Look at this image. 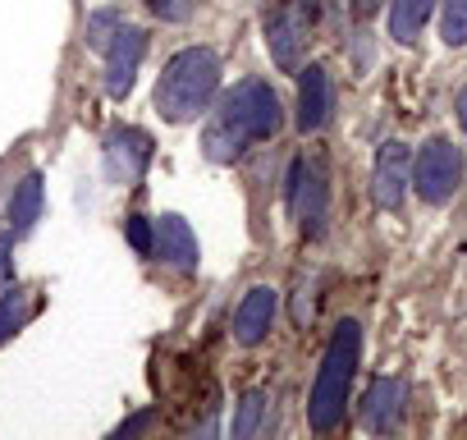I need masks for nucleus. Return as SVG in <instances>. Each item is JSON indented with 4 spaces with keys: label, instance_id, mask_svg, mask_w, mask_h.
<instances>
[{
    "label": "nucleus",
    "instance_id": "22",
    "mask_svg": "<svg viewBox=\"0 0 467 440\" xmlns=\"http://www.w3.org/2000/svg\"><path fill=\"white\" fill-rule=\"evenodd\" d=\"M15 280V239L0 235V289H5Z\"/></svg>",
    "mask_w": 467,
    "mask_h": 440
},
{
    "label": "nucleus",
    "instance_id": "3",
    "mask_svg": "<svg viewBox=\"0 0 467 440\" xmlns=\"http://www.w3.org/2000/svg\"><path fill=\"white\" fill-rule=\"evenodd\" d=\"M358 358H362V326L358 321H339L326 353H321V367H317V385H312V399H307V422L312 431H335L344 422V408H348V390H353V376H358Z\"/></svg>",
    "mask_w": 467,
    "mask_h": 440
},
{
    "label": "nucleus",
    "instance_id": "10",
    "mask_svg": "<svg viewBox=\"0 0 467 440\" xmlns=\"http://www.w3.org/2000/svg\"><path fill=\"white\" fill-rule=\"evenodd\" d=\"M403 413H408V385L399 376L371 381V390L362 394V426L376 435H389L403 426Z\"/></svg>",
    "mask_w": 467,
    "mask_h": 440
},
{
    "label": "nucleus",
    "instance_id": "19",
    "mask_svg": "<svg viewBox=\"0 0 467 440\" xmlns=\"http://www.w3.org/2000/svg\"><path fill=\"white\" fill-rule=\"evenodd\" d=\"M119 28H124V19H119L115 10H97V15L88 19V47H92V51H106Z\"/></svg>",
    "mask_w": 467,
    "mask_h": 440
},
{
    "label": "nucleus",
    "instance_id": "20",
    "mask_svg": "<svg viewBox=\"0 0 467 440\" xmlns=\"http://www.w3.org/2000/svg\"><path fill=\"white\" fill-rule=\"evenodd\" d=\"M124 235H129V244H133L138 257H151V239H156V220L151 215H129L124 220Z\"/></svg>",
    "mask_w": 467,
    "mask_h": 440
},
{
    "label": "nucleus",
    "instance_id": "16",
    "mask_svg": "<svg viewBox=\"0 0 467 440\" xmlns=\"http://www.w3.org/2000/svg\"><path fill=\"white\" fill-rule=\"evenodd\" d=\"M435 5H440V0H394V5H389V37L403 42V47L417 42V33L431 24Z\"/></svg>",
    "mask_w": 467,
    "mask_h": 440
},
{
    "label": "nucleus",
    "instance_id": "8",
    "mask_svg": "<svg viewBox=\"0 0 467 440\" xmlns=\"http://www.w3.org/2000/svg\"><path fill=\"white\" fill-rule=\"evenodd\" d=\"M408 193H412V147L389 138V142H380L376 165H371V197H376V206L399 211L408 202Z\"/></svg>",
    "mask_w": 467,
    "mask_h": 440
},
{
    "label": "nucleus",
    "instance_id": "23",
    "mask_svg": "<svg viewBox=\"0 0 467 440\" xmlns=\"http://www.w3.org/2000/svg\"><path fill=\"white\" fill-rule=\"evenodd\" d=\"M156 422V413H138V417H129V422H119V431L115 435H138V431H147Z\"/></svg>",
    "mask_w": 467,
    "mask_h": 440
},
{
    "label": "nucleus",
    "instance_id": "4",
    "mask_svg": "<svg viewBox=\"0 0 467 440\" xmlns=\"http://www.w3.org/2000/svg\"><path fill=\"white\" fill-rule=\"evenodd\" d=\"M285 197H289V215L303 239H321L326 220H330V170L321 156H294L289 161V179H285Z\"/></svg>",
    "mask_w": 467,
    "mask_h": 440
},
{
    "label": "nucleus",
    "instance_id": "5",
    "mask_svg": "<svg viewBox=\"0 0 467 440\" xmlns=\"http://www.w3.org/2000/svg\"><path fill=\"white\" fill-rule=\"evenodd\" d=\"M317 28V0H275L266 15V51L280 69L298 74L307 60V42Z\"/></svg>",
    "mask_w": 467,
    "mask_h": 440
},
{
    "label": "nucleus",
    "instance_id": "12",
    "mask_svg": "<svg viewBox=\"0 0 467 440\" xmlns=\"http://www.w3.org/2000/svg\"><path fill=\"white\" fill-rule=\"evenodd\" d=\"M335 110V83L321 65H303L298 69V129L303 133H321L330 124Z\"/></svg>",
    "mask_w": 467,
    "mask_h": 440
},
{
    "label": "nucleus",
    "instance_id": "6",
    "mask_svg": "<svg viewBox=\"0 0 467 440\" xmlns=\"http://www.w3.org/2000/svg\"><path fill=\"white\" fill-rule=\"evenodd\" d=\"M458 183H462V152L449 138H431L417 152V161H412V188H417V197L431 202V206H444Z\"/></svg>",
    "mask_w": 467,
    "mask_h": 440
},
{
    "label": "nucleus",
    "instance_id": "1",
    "mask_svg": "<svg viewBox=\"0 0 467 440\" xmlns=\"http://www.w3.org/2000/svg\"><path fill=\"white\" fill-rule=\"evenodd\" d=\"M280 129H285L280 92L266 79H244V83H234L215 101V110H211V120L202 129V152L215 165H234L248 147L275 138Z\"/></svg>",
    "mask_w": 467,
    "mask_h": 440
},
{
    "label": "nucleus",
    "instance_id": "13",
    "mask_svg": "<svg viewBox=\"0 0 467 440\" xmlns=\"http://www.w3.org/2000/svg\"><path fill=\"white\" fill-rule=\"evenodd\" d=\"M275 312H280V294H275L271 285L248 289L244 303H239V312H234V340H239L244 349H257V344L271 335Z\"/></svg>",
    "mask_w": 467,
    "mask_h": 440
},
{
    "label": "nucleus",
    "instance_id": "17",
    "mask_svg": "<svg viewBox=\"0 0 467 440\" xmlns=\"http://www.w3.org/2000/svg\"><path fill=\"white\" fill-rule=\"evenodd\" d=\"M28 317H33V299H28L24 289H10L5 299H0V344L15 340V335L24 330Z\"/></svg>",
    "mask_w": 467,
    "mask_h": 440
},
{
    "label": "nucleus",
    "instance_id": "15",
    "mask_svg": "<svg viewBox=\"0 0 467 440\" xmlns=\"http://www.w3.org/2000/svg\"><path fill=\"white\" fill-rule=\"evenodd\" d=\"M271 426V394L266 390H248L239 399V408H234V422H229V435L234 440H253Z\"/></svg>",
    "mask_w": 467,
    "mask_h": 440
},
{
    "label": "nucleus",
    "instance_id": "21",
    "mask_svg": "<svg viewBox=\"0 0 467 440\" xmlns=\"http://www.w3.org/2000/svg\"><path fill=\"white\" fill-rule=\"evenodd\" d=\"M147 10L161 19V24H183L192 15V0H147Z\"/></svg>",
    "mask_w": 467,
    "mask_h": 440
},
{
    "label": "nucleus",
    "instance_id": "18",
    "mask_svg": "<svg viewBox=\"0 0 467 440\" xmlns=\"http://www.w3.org/2000/svg\"><path fill=\"white\" fill-rule=\"evenodd\" d=\"M440 37L444 47H467V0H440Z\"/></svg>",
    "mask_w": 467,
    "mask_h": 440
},
{
    "label": "nucleus",
    "instance_id": "11",
    "mask_svg": "<svg viewBox=\"0 0 467 440\" xmlns=\"http://www.w3.org/2000/svg\"><path fill=\"white\" fill-rule=\"evenodd\" d=\"M151 257L165 262L170 271H197L202 253H197V235L183 215H156V239H151Z\"/></svg>",
    "mask_w": 467,
    "mask_h": 440
},
{
    "label": "nucleus",
    "instance_id": "7",
    "mask_svg": "<svg viewBox=\"0 0 467 440\" xmlns=\"http://www.w3.org/2000/svg\"><path fill=\"white\" fill-rule=\"evenodd\" d=\"M101 165H106V179L119 183V188H133L147 165H151V133L133 129V124H115L101 142Z\"/></svg>",
    "mask_w": 467,
    "mask_h": 440
},
{
    "label": "nucleus",
    "instance_id": "24",
    "mask_svg": "<svg viewBox=\"0 0 467 440\" xmlns=\"http://www.w3.org/2000/svg\"><path fill=\"white\" fill-rule=\"evenodd\" d=\"M458 124H462V133H467V88L458 92Z\"/></svg>",
    "mask_w": 467,
    "mask_h": 440
},
{
    "label": "nucleus",
    "instance_id": "14",
    "mask_svg": "<svg viewBox=\"0 0 467 440\" xmlns=\"http://www.w3.org/2000/svg\"><path fill=\"white\" fill-rule=\"evenodd\" d=\"M42 202H47V188H42V174H24L15 197H10V230L15 235H28L37 220H42Z\"/></svg>",
    "mask_w": 467,
    "mask_h": 440
},
{
    "label": "nucleus",
    "instance_id": "9",
    "mask_svg": "<svg viewBox=\"0 0 467 440\" xmlns=\"http://www.w3.org/2000/svg\"><path fill=\"white\" fill-rule=\"evenodd\" d=\"M142 56H147V33L133 28V24H124V28L110 37V47H106V92H110L115 101H124V97L133 92L138 69H142Z\"/></svg>",
    "mask_w": 467,
    "mask_h": 440
},
{
    "label": "nucleus",
    "instance_id": "2",
    "mask_svg": "<svg viewBox=\"0 0 467 440\" xmlns=\"http://www.w3.org/2000/svg\"><path fill=\"white\" fill-rule=\"evenodd\" d=\"M215 92H220V56L211 47H183L161 69L156 110L170 124H188V120H197V115L211 110Z\"/></svg>",
    "mask_w": 467,
    "mask_h": 440
}]
</instances>
